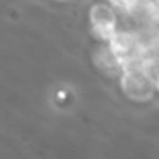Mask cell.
Listing matches in <instances>:
<instances>
[{
  "mask_svg": "<svg viewBox=\"0 0 159 159\" xmlns=\"http://www.w3.org/2000/svg\"><path fill=\"white\" fill-rule=\"evenodd\" d=\"M89 21L93 26V33L101 39L108 43L116 29V14L108 4H94L89 12Z\"/></svg>",
  "mask_w": 159,
  "mask_h": 159,
  "instance_id": "obj_3",
  "label": "cell"
},
{
  "mask_svg": "<svg viewBox=\"0 0 159 159\" xmlns=\"http://www.w3.org/2000/svg\"><path fill=\"white\" fill-rule=\"evenodd\" d=\"M108 43H110L111 50L115 52V55L120 60L123 69L134 67V65H142L145 62L142 58V50L139 46V41L134 34H128V33H123V31H116Z\"/></svg>",
  "mask_w": 159,
  "mask_h": 159,
  "instance_id": "obj_2",
  "label": "cell"
},
{
  "mask_svg": "<svg viewBox=\"0 0 159 159\" xmlns=\"http://www.w3.org/2000/svg\"><path fill=\"white\" fill-rule=\"evenodd\" d=\"M154 82H156V91H157V93H159V74H157V75H156Z\"/></svg>",
  "mask_w": 159,
  "mask_h": 159,
  "instance_id": "obj_5",
  "label": "cell"
},
{
  "mask_svg": "<svg viewBox=\"0 0 159 159\" xmlns=\"http://www.w3.org/2000/svg\"><path fill=\"white\" fill-rule=\"evenodd\" d=\"M94 62H96V65L99 67V69H103L104 72L123 70V67H121L120 60L116 58L115 52L111 50L110 43H108V46H101V48H98L96 55H94Z\"/></svg>",
  "mask_w": 159,
  "mask_h": 159,
  "instance_id": "obj_4",
  "label": "cell"
},
{
  "mask_svg": "<svg viewBox=\"0 0 159 159\" xmlns=\"http://www.w3.org/2000/svg\"><path fill=\"white\" fill-rule=\"evenodd\" d=\"M120 87L125 96H128L132 101L145 103L156 93V82L142 65L127 67L120 74Z\"/></svg>",
  "mask_w": 159,
  "mask_h": 159,
  "instance_id": "obj_1",
  "label": "cell"
}]
</instances>
